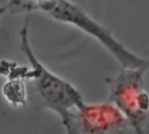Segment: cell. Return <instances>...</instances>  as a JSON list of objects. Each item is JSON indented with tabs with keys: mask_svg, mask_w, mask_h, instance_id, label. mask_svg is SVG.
<instances>
[{
	"mask_svg": "<svg viewBox=\"0 0 149 134\" xmlns=\"http://www.w3.org/2000/svg\"><path fill=\"white\" fill-rule=\"evenodd\" d=\"M26 83L23 79H7L2 87V95L7 103L13 108H23L27 104Z\"/></svg>",
	"mask_w": 149,
	"mask_h": 134,
	"instance_id": "cell-5",
	"label": "cell"
},
{
	"mask_svg": "<svg viewBox=\"0 0 149 134\" xmlns=\"http://www.w3.org/2000/svg\"><path fill=\"white\" fill-rule=\"evenodd\" d=\"M149 61L139 68L122 69L104 82L108 87L107 100L112 103L127 119L135 134H145L149 113V94L145 89V74Z\"/></svg>",
	"mask_w": 149,
	"mask_h": 134,
	"instance_id": "cell-3",
	"label": "cell"
},
{
	"mask_svg": "<svg viewBox=\"0 0 149 134\" xmlns=\"http://www.w3.org/2000/svg\"><path fill=\"white\" fill-rule=\"evenodd\" d=\"M71 118L79 134H124L131 128L121 111L108 100L92 103L84 101Z\"/></svg>",
	"mask_w": 149,
	"mask_h": 134,
	"instance_id": "cell-4",
	"label": "cell"
},
{
	"mask_svg": "<svg viewBox=\"0 0 149 134\" xmlns=\"http://www.w3.org/2000/svg\"><path fill=\"white\" fill-rule=\"evenodd\" d=\"M62 124L65 128V134H79L78 131L77 129V126L74 124L73 119L70 117L61 121Z\"/></svg>",
	"mask_w": 149,
	"mask_h": 134,
	"instance_id": "cell-6",
	"label": "cell"
},
{
	"mask_svg": "<svg viewBox=\"0 0 149 134\" xmlns=\"http://www.w3.org/2000/svg\"><path fill=\"white\" fill-rule=\"evenodd\" d=\"M6 12H7V8H6V6H0V17H2Z\"/></svg>",
	"mask_w": 149,
	"mask_h": 134,
	"instance_id": "cell-7",
	"label": "cell"
},
{
	"mask_svg": "<svg viewBox=\"0 0 149 134\" xmlns=\"http://www.w3.org/2000/svg\"><path fill=\"white\" fill-rule=\"evenodd\" d=\"M40 11L56 21L69 24L97 40L120 64L122 69H136L146 65L144 59L126 48L112 34L111 31L91 18L83 8L69 0L39 1Z\"/></svg>",
	"mask_w": 149,
	"mask_h": 134,
	"instance_id": "cell-2",
	"label": "cell"
},
{
	"mask_svg": "<svg viewBox=\"0 0 149 134\" xmlns=\"http://www.w3.org/2000/svg\"><path fill=\"white\" fill-rule=\"evenodd\" d=\"M20 49L26 57L32 71L29 82L44 105L56 113L61 121L71 117L73 111L83 104L84 99L79 90L68 80L49 70L36 57L29 39V19L26 17L19 31Z\"/></svg>",
	"mask_w": 149,
	"mask_h": 134,
	"instance_id": "cell-1",
	"label": "cell"
},
{
	"mask_svg": "<svg viewBox=\"0 0 149 134\" xmlns=\"http://www.w3.org/2000/svg\"><path fill=\"white\" fill-rule=\"evenodd\" d=\"M39 1H51V0H39Z\"/></svg>",
	"mask_w": 149,
	"mask_h": 134,
	"instance_id": "cell-8",
	"label": "cell"
}]
</instances>
